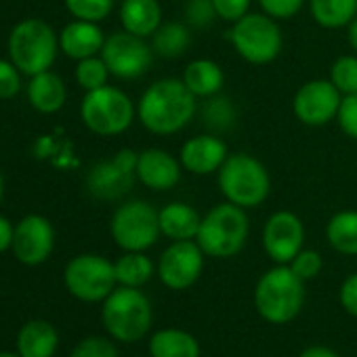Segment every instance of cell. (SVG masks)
Instances as JSON below:
<instances>
[{
	"label": "cell",
	"mask_w": 357,
	"mask_h": 357,
	"mask_svg": "<svg viewBox=\"0 0 357 357\" xmlns=\"http://www.w3.org/2000/svg\"><path fill=\"white\" fill-rule=\"evenodd\" d=\"M198 97L178 78H162L145 89L137 103L139 122L153 135L183 130L198 112Z\"/></svg>",
	"instance_id": "obj_1"
},
{
	"label": "cell",
	"mask_w": 357,
	"mask_h": 357,
	"mask_svg": "<svg viewBox=\"0 0 357 357\" xmlns=\"http://www.w3.org/2000/svg\"><path fill=\"white\" fill-rule=\"evenodd\" d=\"M305 305V282L290 269L278 265L265 271L255 286L257 313L275 326L292 321Z\"/></svg>",
	"instance_id": "obj_2"
},
{
	"label": "cell",
	"mask_w": 357,
	"mask_h": 357,
	"mask_svg": "<svg viewBox=\"0 0 357 357\" xmlns=\"http://www.w3.org/2000/svg\"><path fill=\"white\" fill-rule=\"evenodd\" d=\"M217 183L227 202L240 208H257L271 194V176L261 160L248 153H231L217 174Z\"/></svg>",
	"instance_id": "obj_3"
},
{
	"label": "cell",
	"mask_w": 357,
	"mask_h": 357,
	"mask_svg": "<svg viewBox=\"0 0 357 357\" xmlns=\"http://www.w3.org/2000/svg\"><path fill=\"white\" fill-rule=\"evenodd\" d=\"M101 321L114 340L137 342L151 330L153 307L139 288L120 286L103 301Z\"/></svg>",
	"instance_id": "obj_4"
},
{
	"label": "cell",
	"mask_w": 357,
	"mask_h": 357,
	"mask_svg": "<svg viewBox=\"0 0 357 357\" xmlns=\"http://www.w3.org/2000/svg\"><path fill=\"white\" fill-rule=\"evenodd\" d=\"M248 231L250 223L246 211L231 202H225L217 204L202 217L196 242L206 257L231 259L246 246Z\"/></svg>",
	"instance_id": "obj_5"
},
{
	"label": "cell",
	"mask_w": 357,
	"mask_h": 357,
	"mask_svg": "<svg viewBox=\"0 0 357 357\" xmlns=\"http://www.w3.org/2000/svg\"><path fill=\"white\" fill-rule=\"evenodd\" d=\"M59 51V38L43 20H24L9 36V55L20 72L36 76L47 72Z\"/></svg>",
	"instance_id": "obj_6"
},
{
	"label": "cell",
	"mask_w": 357,
	"mask_h": 357,
	"mask_svg": "<svg viewBox=\"0 0 357 357\" xmlns=\"http://www.w3.org/2000/svg\"><path fill=\"white\" fill-rule=\"evenodd\" d=\"M229 40L236 53L252 66L275 61L284 49V36L278 22L265 13H248L238 20L229 30Z\"/></svg>",
	"instance_id": "obj_7"
},
{
	"label": "cell",
	"mask_w": 357,
	"mask_h": 357,
	"mask_svg": "<svg viewBox=\"0 0 357 357\" xmlns=\"http://www.w3.org/2000/svg\"><path fill=\"white\" fill-rule=\"evenodd\" d=\"M135 103L126 93L114 86H101L89 91L80 105V116L86 128L101 137H114L124 132L135 120Z\"/></svg>",
	"instance_id": "obj_8"
},
{
	"label": "cell",
	"mask_w": 357,
	"mask_h": 357,
	"mask_svg": "<svg viewBox=\"0 0 357 357\" xmlns=\"http://www.w3.org/2000/svg\"><path fill=\"white\" fill-rule=\"evenodd\" d=\"M109 231L124 252H145L162 236L158 211L145 200H128L118 206Z\"/></svg>",
	"instance_id": "obj_9"
},
{
	"label": "cell",
	"mask_w": 357,
	"mask_h": 357,
	"mask_svg": "<svg viewBox=\"0 0 357 357\" xmlns=\"http://www.w3.org/2000/svg\"><path fill=\"white\" fill-rule=\"evenodd\" d=\"M66 288L82 303H103L116 290L114 263L99 255H78L63 271Z\"/></svg>",
	"instance_id": "obj_10"
},
{
	"label": "cell",
	"mask_w": 357,
	"mask_h": 357,
	"mask_svg": "<svg viewBox=\"0 0 357 357\" xmlns=\"http://www.w3.org/2000/svg\"><path fill=\"white\" fill-rule=\"evenodd\" d=\"M153 55L155 53L145 43V38L126 30L107 36L101 49V59L105 61L109 74L120 80H135L143 76L149 70Z\"/></svg>",
	"instance_id": "obj_11"
},
{
	"label": "cell",
	"mask_w": 357,
	"mask_h": 357,
	"mask_svg": "<svg viewBox=\"0 0 357 357\" xmlns=\"http://www.w3.org/2000/svg\"><path fill=\"white\" fill-rule=\"evenodd\" d=\"M137 151L120 149L112 160L95 164L86 176L89 192L99 200H118L126 196L137 181Z\"/></svg>",
	"instance_id": "obj_12"
},
{
	"label": "cell",
	"mask_w": 357,
	"mask_h": 357,
	"mask_svg": "<svg viewBox=\"0 0 357 357\" xmlns=\"http://www.w3.org/2000/svg\"><path fill=\"white\" fill-rule=\"evenodd\" d=\"M204 250L196 240L172 242L158 261V278L170 290L192 288L204 271Z\"/></svg>",
	"instance_id": "obj_13"
},
{
	"label": "cell",
	"mask_w": 357,
	"mask_h": 357,
	"mask_svg": "<svg viewBox=\"0 0 357 357\" xmlns=\"http://www.w3.org/2000/svg\"><path fill=\"white\" fill-rule=\"evenodd\" d=\"M342 95L330 80H309L305 82L292 101L296 120L305 126H326L338 116Z\"/></svg>",
	"instance_id": "obj_14"
},
{
	"label": "cell",
	"mask_w": 357,
	"mask_h": 357,
	"mask_svg": "<svg viewBox=\"0 0 357 357\" xmlns=\"http://www.w3.org/2000/svg\"><path fill=\"white\" fill-rule=\"evenodd\" d=\"M263 248L278 265H290V261L305 248V225L290 211L273 213L263 227Z\"/></svg>",
	"instance_id": "obj_15"
},
{
	"label": "cell",
	"mask_w": 357,
	"mask_h": 357,
	"mask_svg": "<svg viewBox=\"0 0 357 357\" xmlns=\"http://www.w3.org/2000/svg\"><path fill=\"white\" fill-rule=\"evenodd\" d=\"M13 255L28 267L43 265L55 248V229L49 219L40 215H28L15 225Z\"/></svg>",
	"instance_id": "obj_16"
},
{
	"label": "cell",
	"mask_w": 357,
	"mask_h": 357,
	"mask_svg": "<svg viewBox=\"0 0 357 357\" xmlns=\"http://www.w3.org/2000/svg\"><path fill=\"white\" fill-rule=\"evenodd\" d=\"M181 160H176L160 147H147L137 158V181L151 192L172 190L181 181Z\"/></svg>",
	"instance_id": "obj_17"
},
{
	"label": "cell",
	"mask_w": 357,
	"mask_h": 357,
	"mask_svg": "<svg viewBox=\"0 0 357 357\" xmlns=\"http://www.w3.org/2000/svg\"><path fill=\"white\" fill-rule=\"evenodd\" d=\"M227 155L229 153H227L225 141L215 135H196V137L188 139L181 145V151H178L181 166L188 172L198 174V176L219 172V168L223 166Z\"/></svg>",
	"instance_id": "obj_18"
},
{
	"label": "cell",
	"mask_w": 357,
	"mask_h": 357,
	"mask_svg": "<svg viewBox=\"0 0 357 357\" xmlns=\"http://www.w3.org/2000/svg\"><path fill=\"white\" fill-rule=\"evenodd\" d=\"M103 45H105V36L101 28L93 22H82V20L68 24L59 36L61 51L76 61L95 57L97 53H101Z\"/></svg>",
	"instance_id": "obj_19"
},
{
	"label": "cell",
	"mask_w": 357,
	"mask_h": 357,
	"mask_svg": "<svg viewBox=\"0 0 357 357\" xmlns=\"http://www.w3.org/2000/svg\"><path fill=\"white\" fill-rule=\"evenodd\" d=\"M158 217H160V234L166 236L170 242L196 240L202 223L200 213L185 202L166 204L162 211H158Z\"/></svg>",
	"instance_id": "obj_20"
},
{
	"label": "cell",
	"mask_w": 357,
	"mask_h": 357,
	"mask_svg": "<svg viewBox=\"0 0 357 357\" xmlns=\"http://www.w3.org/2000/svg\"><path fill=\"white\" fill-rule=\"evenodd\" d=\"M59 347V332L45 319H32L17 334V353L22 357H53Z\"/></svg>",
	"instance_id": "obj_21"
},
{
	"label": "cell",
	"mask_w": 357,
	"mask_h": 357,
	"mask_svg": "<svg viewBox=\"0 0 357 357\" xmlns=\"http://www.w3.org/2000/svg\"><path fill=\"white\" fill-rule=\"evenodd\" d=\"M120 24L126 32L147 38L162 26V9L158 0H122Z\"/></svg>",
	"instance_id": "obj_22"
},
{
	"label": "cell",
	"mask_w": 357,
	"mask_h": 357,
	"mask_svg": "<svg viewBox=\"0 0 357 357\" xmlns=\"http://www.w3.org/2000/svg\"><path fill=\"white\" fill-rule=\"evenodd\" d=\"M181 80L196 97L211 99L221 93L225 74H223V68L213 59H194L183 70Z\"/></svg>",
	"instance_id": "obj_23"
},
{
	"label": "cell",
	"mask_w": 357,
	"mask_h": 357,
	"mask_svg": "<svg viewBox=\"0 0 357 357\" xmlns=\"http://www.w3.org/2000/svg\"><path fill=\"white\" fill-rule=\"evenodd\" d=\"M66 97H68V93H66L63 80L49 70L32 76V80L28 84V99H30L32 107L43 114L59 112L66 103Z\"/></svg>",
	"instance_id": "obj_24"
},
{
	"label": "cell",
	"mask_w": 357,
	"mask_h": 357,
	"mask_svg": "<svg viewBox=\"0 0 357 357\" xmlns=\"http://www.w3.org/2000/svg\"><path fill=\"white\" fill-rule=\"evenodd\" d=\"M151 357H200V342L181 328H164L149 338Z\"/></svg>",
	"instance_id": "obj_25"
},
{
	"label": "cell",
	"mask_w": 357,
	"mask_h": 357,
	"mask_svg": "<svg viewBox=\"0 0 357 357\" xmlns=\"http://www.w3.org/2000/svg\"><path fill=\"white\" fill-rule=\"evenodd\" d=\"M309 11L317 26L338 30L357 17V0H309Z\"/></svg>",
	"instance_id": "obj_26"
},
{
	"label": "cell",
	"mask_w": 357,
	"mask_h": 357,
	"mask_svg": "<svg viewBox=\"0 0 357 357\" xmlns=\"http://www.w3.org/2000/svg\"><path fill=\"white\" fill-rule=\"evenodd\" d=\"M326 238L336 252L357 257V211H340L332 215L326 225Z\"/></svg>",
	"instance_id": "obj_27"
},
{
	"label": "cell",
	"mask_w": 357,
	"mask_h": 357,
	"mask_svg": "<svg viewBox=\"0 0 357 357\" xmlns=\"http://www.w3.org/2000/svg\"><path fill=\"white\" fill-rule=\"evenodd\" d=\"M151 49L158 57L162 59H176L181 57L190 45H192V34L188 30L185 24L181 22H168V24H162L153 36H151Z\"/></svg>",
	"instance_id": "obj_28"
},
{
	"label": "cell",
	"mask_w": 357,
	"mask_h": 357,
	"mask_svg": "<svg viewBox=\"0 0 357 357\" xmlns=\"http://www.w3.org/2000/svg\"><path fill=\"white\" fill-rule=\"evenodd\" d=\"M116 280L120 286L128 288H141L153 278V261L145 252H124L116 263Z\"/></svg>",
	"instance_id": "obj_29"
},
{
	"label": "cell",
	"mask_w": 357,
	"mask_h": 357,
	"mask_svg": "<svg viewBox=\"0 0 357 357\" xmlns=\"http://www.w3.org/2000/svg\"><path fill=\"white\" fill-rule=\"evenodd\" d=\"M109 70L105 66V61L101 57H86L82 61H78V68H76V80L78 84L89 93V91H97L101 86L107 84V78H109Z\"/></svg>",
	"instance_id": "obj_30"
},
{
	"label": "cell",
	"mask_w": 357,
	"mask_h": 357,
	"mask_svg": "<svg viewBox=\"0 0 357 357\" xmlns=\"http://www.w3.org/2000/svg\"><path fill=\"white\" fill-rule=\"evenodd\" d=\"M330 82L340 91V95H355L357 93V57L342 55L330 68Z\"/></svg>",
	"instance_id": "obj_31"
},
{
	"label": "cell",
	"mask_w": 357,
	"mask_h": 357,
	"mask_svg": "<svg viewBox=\"0 0 357 357\" xmlns=\"http://www.w3.org/2000/svg\"><path fill=\"white\" fill-rule=\"evenodd\" d=\"M66 7L76 20L99 24L109 17L114 0H66Z\"/></svg>",
	"instance_id": "obj_32"
},
{
	"label": "cell",
	"mask_w": 357,
	"mask_h": 357,
	"mask_svg": "<svg viewBox=\"0 0 357 357\" xmlns=\"http://www.w3.org/2000/svg\"><path fill=\"white\" fill-rule=\"evenodd\" d=\"M70 357H120V351L109 338L89 336L72 349Z\"/></svg>",
	"instance_id": "obj_33"
},
{
	"label": "cell",
	"mask_w": 357,
	"mask_h": 357,
	"mask_svg": "<svg viewBox=\"0 0 357 357\" xmlns=\"http://www.w3.org/2000/svg\"><path fill=\"white\" fill-rule=\"evenodd\" d=\"M234 118H236V112H234V105L229 99H223V97H211L208 105L204 107V120L206 124H211L213 128H229L234 124Z\"/></svg>",
	"instance_id": "obj_34"
},
{
	"label": "cell",
	"mask_w": 357,
	"mask_h": 357,
	"mask_svg": "<svg viewBox=\"0 0 357 357\" xmlns=\"http://www.w3.org/2000/svg\"><path fill=\"white\" fill-rule=\"evenodd\" d=\"M321 267H324L321 255H319L317 250H311V248H303V250L290 261V269H292L303 282L317 278L319 271H321Z\"/></svg>",
	"instance_id": "obj_35"
},
{
	"label": "cell",
	"mask_w": 357,
	"mask_h": 357,
	"mask_svg": "<svg viewBox=\"0 0 357 357\" xmlns=\"http://www.w3.org/2000/svg\"><path fill=\"white\" fill-rule=\"evenodd\" d=\"M217 20L213 0H188L185 3V22L194 28H208Z\"/></svg>",
	"instance_id": "obj_36"
},
{
	"label": "cell",
	"mask_w": 357,
	"mask_h": 357,
	"mask_svg": "<svg viewBox=\"0 0 357 357\" xmlns=\"http://www.w3.org/2000/svg\"><path fill=\"white\" fill-rule=\"evenodd\" d=\"M259 5L265 15L273 17L275 22H286L298 15L305 0H259Z\"/></svg>",
	"instance_id": "obj_37"
},
{
	"label": "cell",
	"mask_w": 357,
	"mask_h": 357,
	"mask_svg": "<svg viewBox=\"0 0 357 357\" xmlns=\"http://www.w3.org/2000/svg\"><path fill=\"white\" fill-rule=\"evenodd\" d=\"M338 126L340 130L357 141V93L355 95H344L338 107Z\"/></svg>",
	"instance_id": "obj_38"
},
{
	"label": "cell",
	"mask_w": 357,
	"mask_h": 357,
	"mask_svg": "<svg viewBox=\"0 0 357 357\" xmlns=\"http://www.w3.org/2000/svg\"><path fill=\"white\" fill-rule=\"evenodd\" d=\"M22 78L20 70L13 61L0 59V99H11L20 93Z\"/></svg>",
	"instance_id": "obj_39"
},
{
	"label": "cell",
	"mask_w": 357,
	"mask_h": 357,
	"mask_svg": "<svg viewBox=\"0 0 357 357\" xmlns=\"http://www.w3.org/2000/svg\"><path fill=\"white\" fill-rule=\"evenodd\" d=\"M250 3L252 0H213L217 17L229 24H236L244 15L250 13Z\"/></svg>",
	"instance_id": "obj_40"
},
{
	"label": "cell",
	"mask_w": 357,
	"mask_h": 357,
	"mask_svg": "<svg viewBox=\"0 0 357 357\" xmlns=\"http://www.w3.org/2000/svg\"><path fill=\"white\" fill-rule=\"evenodd\" d=\"M338 298H340L342 309H344L349 315L357 317V273H351V275L342 282Z\"/></svg>",
	"instance_id": "obj_41"
},
{
	"label": "cell",
	"mask_w": 357,
	"mask_h": 357,
	"mask_svg": "<svg viewBox=\"0 0 357 357\" xmlns=\"http://www.w3.org/2000/svg\"><path fill=\"white\" fill-rule=\"evenodd\" d=\"M13 234L15 227L11 225V221L0 215V252H7L13 246Z\"/></svg>",
	"instance_id": "obj_42"
},
{
	"label": "cell",
	"mask_w": 357,
	"mask_h": 357,
	"mask_svg": "<svg viewBox=\"0 0 357 357\" xmlns=\"http://www.w3.org/2000/svg\"><path fill=\"white\" fill-rule=\"evenodd\" d=\"M298 357H340L336 351H332L330 347H324V344H313V347H307L305 351H301Z\"/></svg>",
	"instance_id": "obj_43"
},
{
	"label": "cell",
	"mask_w": 357,
	"mask_h": 357,
	"mask_svg": "<svg viewBox=\"0 0 357 357\" xmlns=\"http://www.w3.org/2000/svg\"><path fill=\"white\" fill-rule=\"evenodd\" d=\"M347 40H349L351 49L357 53V17L347 26Z\"/></svg>",
	"instance_id": "obj_44"
},
{
	"label": "cell",
	"mask_w": 357,
	"mask_h": 357,
	"mask_svg": "<svg viewBox=\"0 0 357 357\" xmlns=\"http://www.w3.org/2000/svg\"><path fill=\"white\" fill-rule=\"evenodd\" d=\"M3 194H5V178L0 174V202H3Z\"/></svg>",
	"instance_id": "obj_45"
},
{
	"label": "cell",
	"mask_w": 357,
	"mask_h": 357,
	"mask_svg": "<svg viewBox=\"0 0 357 357\" xmlns=\"http://www.w3.org/2000/svg\"><path fill=\"white\" fill-rule=\"evenodd\" d=\"M0 357H22L20 353H9V351H0Z\"/></svg>",
	"instance_id": "obj_46"
},
{
	"label": "cell",
	"mask_w": 357,
	"mask_h": 357,
	"mask_svg": "<svg viewBox=\"0 0 357 357\" xmlns=\"http://www.w3.org/2000/svg\"><path fill=\"white\" fill-rule=\"evenodd\" d=\"M149 357H151V355H149Z\"/></svg>",
	"instance_id": "obj_47"
}]
</instances>
